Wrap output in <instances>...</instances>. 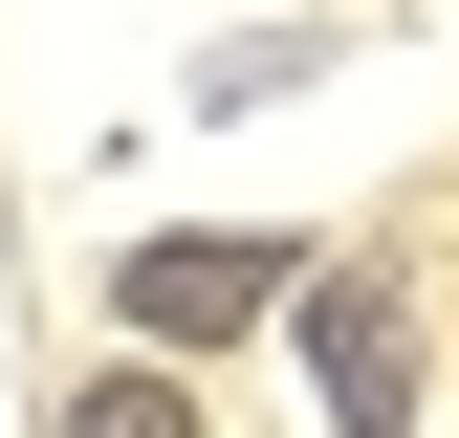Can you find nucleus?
Listing matches in <instances>:
<instances>
[{"label":"nucleus","instance_id":"1","mask_svg":"<svg viewBox=\"0 0 459 438\" xmlns=\"http://www.w3.org/2000/svg\"><path fill=\"white\" fill-rule=\"evenodd\" d=\"M284 328H307L328 438H416V285H394V263H307V285H284Z\"/></svg>","mask_w":459,"mask_h":438},{"label":"nucleus","instance_id":"2","mask_svg":"<svg viewBox=\"0 0 459 438\" xmlns=\"http://www.w3.org/2000/svg\"><path fill=\"white\" fill-rule=\"evenodd\" d=\"M284 285H307V241H132V263H109V307H132L153 351H241Z\"/></svg>","mask_w":459,"mask_h":438},{"label":"nucleus","instance_id":"3","mask_svg":"<svg viewBox=\"0 0 459 438\" xmlns=\"http://www.w3.org/2000/svg\"><path fill=\"white\" fill-rule=\"evenodd\" d=\"M66 438H197V395L132 351V372H88V395H66Z\"/></svg>","mask_w":459,"mask_h":438}]
</instances>
